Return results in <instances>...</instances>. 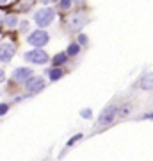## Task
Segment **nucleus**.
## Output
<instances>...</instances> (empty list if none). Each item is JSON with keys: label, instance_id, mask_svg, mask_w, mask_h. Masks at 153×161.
<instances>
[{"label": "nucleus", "instance_id": "nucleus-20", "mask_svg": "<svg viewBox=\"0 0 153 161\" xmlns=\"http://www.w3.org/2000/svg\"><path fill=\"white\" fill-rule=\"evenodd\" d=\"M119 113H121V115H128V113H130V106H123V108L119 109Z\"/></svg>", "mask_w": 153, "mask_h": 161}, {"label": "nucleus", "instance_id": "nucleus-16", "mask_svg": "<svg viewBox=\"0 0 153 161\" xmlns=\"http://www.w3.org/2000/svg\"><path fill=\"white\" fill-rule=\"evenodd\" d=\"M71 4H73V0H59V6H61V9H69V7H71Z\"/></svg>", "mask_w": 153, "mask_h": 161}, {"label": "nucleus", "instance_id": "nucleus-14", "mask_svg": "<svg viewBox=\"0 0 153 161\" xmlns=\"http://www.w3.org/2000/svg\"><path fill=\"white\" fill-rule=\"evenodd\" d=\"M82 136H84V134H80V132H79V134H75L73 138H69V140H68L66 147H68V149H71V147H73V145L77 143V142H80V140H82Z\"/></svg>", "mask_w": 153, "mask_h": 161}, {"label": "nucleus", "instance_id": "nucleus-4", "mask_svg": "<svg viewBox=\"0 0 153 161\" xmlns=\"http://www.w3.org/2000/svg\"><path fill=\"white\" fill-rule=\"evenodd\" d=\"M118 116V108L114 104H109L107 108H103L102 113L98 115V125H110L114 122V118Z\"/></svg>", "mask_w": 153, "mask_h": 161}, {"label": "nucleus", "instance_id": "nucleus-23", "mask_svg": "<svg viewBox=\"0 0 153 161\" xmlns=\"http://www.w3.org/2000/svg\"><path fill=\"white\" fill-rule=\"evenodd\" d=\"M4 2H6V0H0V4H4Z\"/></svg>", "mask_w": 153, "mask_h": 161}, {"label": "nucleus", "instance_id": "nucleus-17", "mask_svg": "<svg viewBox=\"0 0 153 161\" xmlns=\"http://www.w3.org/2000/svg\"><path fill=\"white\" fill-rule=\"evenodd\" d=\"M18 25H20V32H27V31H28V22H27V20L20 22Z\"/></svg>", "mask_w": 153, "mask_h": 161}, {"label": "nucleus", "instance_id": "nucleus-13", "mask_svg": "<svg viewBox=\"0 0 153 161\" xmlns=\"http://www.w3.org/2000/svg\"><path fill=\"white\" fill-rule=\"evenodd\" d=\"M79 52H80V45L79 43H71V45L68 47L66 54H68V56H79Z\"/></svg>", "mask_w": 153, "mask_h": 161}, {"label": "nucleus", "instance_id": "nucleus-15", "mask_svg": "<svg viewBox=\"0 0 153 161\" xmlns=\"http://www.w3.org/2000/svg\"><path fill=\"white\" fill-rule=\"evenodd\" d=\"M80 116H82L84 120H91V118H93V111H91L89 108H85V109L80 111Z\"/></svg>", "mask_w": 153, "mask_h": 161}, {"label": "nucleus", "instance_id": "nucleus-10", "mask_svg": "<svg viewBox=\"0 0 153 161\" xmlns=\"http://www.w3.org/2000/svg\"><path fill=\"white\" fill-rule=\"evenodd\" d=\"M46 75H48V79H50V80H54V82H55V80H59V79H61V77L64 75V72H63L61 68L54 66V68L46 70Z\"/></svg>", "mask_w": 153, "mask_h": 161}, {"label": "nucleus", "instance_id": "nucleus-11", "mask_svg": "<svg viewBox=\"0 0 153 161\" xmlns=\"http://www.w3.org/2000/svg\"><path fill=\"white\" fill-rule=\"evenodd\" d=\"M66 61H68V54H66V52H59V54H55V56H54V61H52V63H54V66H57V68H59V66H61V64H64Z\"/></svg>", "mask_w": 153, "mask_h": 161}, {"label": "nucleus", "instance_id": "nucleus-21", "mask_svg": "<svg viewBox=\"0 0 153 161\" xmlns=\"http://www.w3.org/2000/svg\"><path fill=\"white\" fill-rule=\"evenodd\" d=\"M142 120H153V113H146V115H142Z\"/></svg>", "mask_w": 153, "mask_h": 161}, {"label": "nucleus", "instance_id": "nucleus-22", "mask_svg": "<svg viewBox=\"0 0 153 161\" xmlns=\"http://www.w3.org/2000/svg\"><path fill=\"white\" fill-rule=\"evenodd\" d=\"M4 79H6V72H4V70H0V82H2Z\"/></svg>", "mask_w": 153, "mask_h": 161}, {"label": "nucleus", "instance_id": "nucleus-8", "mask_svg": "<svg viewBox=\"0 0 153 161\" xmlns=\"http://www.w3.org/2000/svg\"><path fill=\"white\" fill-rule=\"evenodd\" d=\"M87 22L85 20V16L84 14H80V13H77V14H73V16L68 20V27L71 31H80L82 27H84V23Z\"/></svg>", "mask_w": 153, "mask_h": 161}, {"label": "nucleus", "instance_id": "nucleus-6", "mask_svg": "<svg viewBox=\"0 0 153 161\" xmlns=\"http://www.w3.org/2000/svg\"><path fill=\"white\" fill-rule=\"evenodd\" d=\"M34 75V70L28 68V66H20L13 72V80H16V82H27L30 77Z\"/></svg>", "mask_w": 153, "mask_h": 161}, {"label": "nucleus", "instance_id": "nucleus-9", "mask_svg": "<svg viewBox=\"0 0 153 161\" xmlns=\"http://www.w3.org/2000/svg\"><path fill=\"white\" fill-rule=\"evenodd\" d=\"M137 88H141L144 92H153V72L142 75L141 79L137 80Z\"/></svg>", "mask_w": 153, "mask_h": 161}, {"label": "nucleus", "instance_id": "nucleus-3", "mask_svg": "<svg viewBox=\"0 0 153 161\" xmlns=\"http://www.w3.org/2000/svg\"><path fill=\"white\" fill-rule=\"evenodd\" d=\"M48 40H50V36H48V32H46V31H43V29H38V31H34V32H30V34L27 36L28 45L36 47V48L45 47L46 43H48Z\"/></svg>", "mask_w": 153, "mask_h": 161}, {"label": "nucleus", "instance_id": "nucleus-5", "mask_svg": "<svg viewBox=\"0 0 153 161\" xmlns=\"http://www.w3.org/2000/svg\"><path fill=\"white\" fill-rule=\"evenodd\" d=\"M25 90L28 93H39L45 90V79L43 77H38V75H32L30 79L25 82Z\"/></svg>", "mask_w": 153, "mask_h": 161}, {"label": "nucleus", "instance_id": "nucleus-12", "mask_svg": "<svg viewBox=\"0 0 153 161\" xmlns=\"http://www.w3.org/2000/svg\"><path fill=\"white\" fill-rule=\"evenodd\" d=\"M18 23H20V20H18V16H14V14H7V16L4 18V25H6V27H9V29L16 27Z\"/></svg>", "mask_w": 153, "mask_h": 161}, {"label": "nucleus", "instance_id": "nucleus-7", "mask_svg": "<svg viewBox=\"0 0 153 161\" xmlns=\"http://www.w3.org/2000/svg\"><path fill=\"white\" fill-rule=\"evenodd\" d=\"M14 52H16V48L11 43H0V63H9Z\"/></svg>", "mask_w": 153, "mask_h": 161}, {"label": "nucleus", "instance_id": "nucleus-19", "mask_svg": "<svg viewBox=\"0 0 153 161\" xmlns=\"http://www.w3.org/2000/svg\"><path fill=\"white\" fill-rule=\"evenodd\" d=\"M87 36L85 34H79V45H87Z\"/></svg>", "mask_w": 153, "mask_h": 161}, {"label": "nucleus", "instance_id": "nucleus-1", "mask_svg": "<svg viewBox=\"0 0 153 161\" xmlns=\"http://www.w3.org/2000/svg\"><path fill=\"white\" fill-rule=\"evenodd\" d=\"M54 18H55V11L52 7H41V9H38L34 13V22L39 25L41 29L43 27H48L54 22Z\"/></svg>", "mask_w": 153, "mask_h": 161}, {"label": "nucleus", "instance_id": "nucleus-18", "mask_svg": "<svg viewBox=\"0 0 153 161\" xmlns=\"http://www.w3.org/2000/svg\"><path fill=\"white\" fill-rule=\"evenodd\" d=\"M7 111H9V104H7V102H2V104H0V116L6 115Z\"/></svg>", "mask_w": 153, "mask_h": 161}, {"label": "nucleus", "instance_id": "nucleus-2", "mask_svg": "<svg viewBox=\"0 0 153 161\" xmlns=\"http://www.w3.org/2000/svg\"><path fill=\"white\" fill-rule=\"evenodd\" d=\"M23 59L25 61H28V63H32V64H45L48 63V54H46L43 48H32V50H28L23 54Z\"/></svg>", "mask_w": 153, "mask_h": 161}]
</instances>
